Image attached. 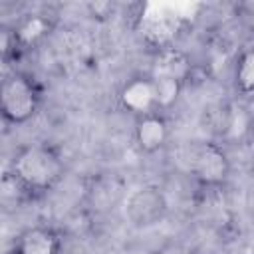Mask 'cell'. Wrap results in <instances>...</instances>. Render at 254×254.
<instances>
[{"mask_svg":"<svg viewBox=\"0 0 254 254\" xmlns=\"http://www.w3.org/2000/svg\"><path fill=\"white\" fill-rule=\"evenodd\" d=\"M42 107V87L26 71H12L0 85V113L8 125L32 121Z\"/></svg>","mask_w":254,"mask_h":254,"instance_id":"obj_2","label":"cell"},{"mask_svg":"<svg viewBox=\"0 0 254 254\" xmlns=\"http://www.w3.org/2000/svg\"><path fill=\"white\" fill-rule=\"evenodd\" d=\"M65 173V161L62 151L52 143H28L16 149L10 159L8 177L26 194V198H38L54 190Z\"/></svg>","mask_w":254,"mask_h":254,"instance_id":"obj_1","label":"cell"},{"mask_svg":"<svg viewBox=\"0 0 254 254\" xmlns=\"http://www.w3.org/2000/svg\"><path fill=\"white\" fill-rule=\"evenodd\" d=\"M171 139V123L167 113L155 111L133 119V143L143 155H155L167 147Z\"/></svg>","mask_w":254,"mask_h":254,"instance_id":"obj_6","label":"cell"},{"mask_svg":"<svg viewBox=\"0 0 254 254\" xmlns=\"http://www.w3.org/2000/svg\"><path fill=\"white\" fill-rule=\"evenodd\" d=\"M149 75H153V77H169V79H177V81L187 83V79L190 75V60H189L187 54H183L175 46L163 48V50L157 52Z\"/></svg>","mask_w":254,"mask_h":254,"instance_id":"obj_8","label":"cell"},{"mask_svg":"<svg viewBox=\"0 0 254 254\" xmlns=\"http://www.w3.org/2000/svg\"><path fill=\"white\" fill-rule=\"evenodd\" d=\"M64 236L56 226L36 224L22 230L12 244L10 254H60Z\"/></svg>","mask_w":254,"mask_h":254,"instance_id":"obj_7","label":"cell"},{"mask_svg":"<svg viewBox=\"0 0 254 254\" xmlns=\"http://www.w3.org/2000/svg\"><path fill=\"white\" fill-rule=\"evenodd\" d=\"M52 28H54V22H52L50 16H46V14H28L12 26V32L16 36V42H18L20 50L26 52V50L38 46L42 40H46L48 34L52 32Z\"/></svg>","mask_w":254,"mask_h":254,"instance_id":"obj_9","label":"cell"},{"mask_svg":"<svg viewBox=\"0 0 254 254\" xmlns=\"http://www.w3.org/2000/svg\"><path fill=\"white\" fill-rule=\"evenodd\" d=\"M192 254H202V252H192Z\"/></svg>","mask_w":254,"mask_h":254,"instance_id":"obj_11","label":"cell"},{"mask_svg":"<svg viewBox=\"0 0 254 254\" xmlns=\"http://www.w3.org/2000/svg\"><path fill=\"white\" fill-rule=\"evenodd\" d=\"M187 169L202 189H220L230 177V159L214 141H192L185 155Z\"/></svg>","mask_w":254,"mask_h":254,"instance_id":"obj_3","label":"cell"},{"mask_svg":"<svg viewBox=\"0 0 254 254\" xmlns=\"http://www.w3.org/2000/svg\"><path fill=\"white\" fill-rule=\"evenodd\" d=\"M234 89L242 97L254 99V44L246 46L234 62Z\"/></svg>","mask_w":254,"mask_h":254,"instance_id":"obj_10","label":"cell"},{"mask_svg":"<svg viewBox=\"0 0 254 254\" xmlns=\"http://www.w3.org/2000/svg\"><path fill=\"white\" fill-rule=\"evenodd\" d=\"M169 210L165 192L155 185L135 189L125 200V218L135 228H151L159 224Z\"/></svg>","mask_w":254,"mask_h":254,"instance_id":"obj_4","label":"cell"},{"mask_svg":"<svg viewBox=\"0 0 254 254\" xmlns=\"http://www.w3.org/2000/svg\"><path fill=\"white\" fill-rule=\"evenodd\" d=\"M117 103L133 119L143 117L147 113L161 111L155 83L149 73H135V75L127 77L117 91Z\"/></svg>","mask_w":254,"mask_h":254,"instance_id":"obj_5","label":"cell"}]
</instances>
